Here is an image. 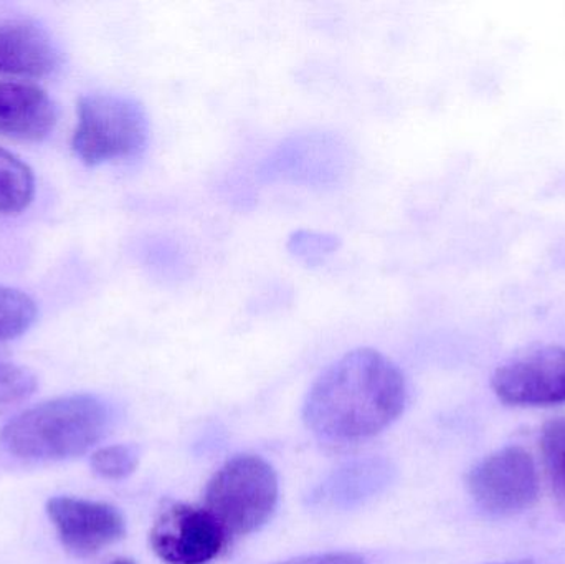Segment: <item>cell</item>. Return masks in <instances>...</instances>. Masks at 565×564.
Returning <instances> with one entry per match:
<instances>
[{"mask_svg":"<svg viewBox=\"0 0 565 564\" xmlns=\"http://www.w3.org/2000/svg\"><path fill=\"white\" fill-rule=\"evenodd\" d=\"M55 103L40 86L0 82V136L20 141H42L55 129Z\"/></svg>","mask_w":565,"mask_h":564,"instance_id":"8fae6325","label":"cell"},{"mask_svg":"<svg viewBox=\"0 0 565 564\" xmlns=\"http://www.w3.org/2000/svg\"><path fill=\"white\" fill-rule=\"evenodd\" d=\"M468 492L490 515L526 512L540 499L536 462L523 447L511 446L491 454L467 477Z\"/></svg>","mask_w":565,"mask_h":564,"instance_id":"5b68a950","label":"cell"},{"mask_svg":"<svg viewBox=\"0 0 565 564\" xmlns=\"http://www.w3.org/2000/svg\"><path fill=\"white\" fill-rule=\"evenodd\" d=\"M541 450L554 493L565 506V417L544 427Z\"/></svg>","mask_w":565,"mask_h":564,"instance_id":"5bb4252c","label":"cell"},{"mask_svg":"<svg viewBox=\"0 0 565 564\" xmlns=\"http://www.w3.org/2000/svg\"><path fill=\"white\" fill-rule=\"evenodd\" d=\"M231 536L204 507L172 503L159 513L149 533L152 552L168 564H207Z\"/></svg>","mask_w":565,"mask_h":564,"instance_id":"8992f818","label":"cell"},{"mask_svg":"<svg viewBox=\"0 0 565 564\" xmlns=\"http://www.w3.org/2000/svg\"><path fill=\"white\" fill-rule=\"evenodd\" d=\"M148 141V116L136 99L115 93H92L79 99L72 148L86 166L139 158Z\"/></svg>","mask_w":565,"mask_h":564,"instance_id":"277c9868","label":"cell"},{"mask_svg":"<svg viewBox=\"0 0 565 564\" xmlns=\"http://www.w3.org/2000/svg\"><path fill=\"white\" fill-rule=\"evenodd\" d=\"M36 390L32 371L10 361L0 360V406L29 400Z\"/></svg>","mask_w":565,"mask_h":564,"instance_id":"2e32d148","label":"cell"},{"mask_svg":"<svg viewBox=\"0 0 565 564\" xmlns=\"http://www.w3.org/2000/svg\"><path fill=\"white\" fill-rule=\"evenodd\" d=\"M394 467L381 457L352 460L326 477L309 496V506L318 509L351 510L387 489Z\"/></svg>","mask_w":565,"mask_h":564,"instance_id":"30bf717a","label":"cell"},{"mask_svg":"<svg viewBox=\"0 0 565 564\" xmlns=\"http://www.w3.org/2000/svg\"><path fill=\"white\" fill-rule=\"evenodd\" d=\"M46 515L66 552L82 558L115 545L126 533L125 517L105 502L53 497L46 502Z\"/></svg>","mask_w":565,"mask_h":564,"instance_id":"ba28073f","label":"cell"},{"mask_svg":"<svg viewBox=\"0 0 565 564\" xmlns=\"http://www.w3.org/2000/svg\"><path fill=\"white\" fill-rule=\"evenodd\" d=\"M280 496L274 467L258 456L242 454L225 462L205 489L204 509L228 536L258 532L274 517Z\"/></svg>","mask_w":565,"mask_h":564,"instance_id":"3957f363","label":"cell"},{"mask_svg":"<svg viewBox=\"0 0 565 564\" xmlns=\"http://www.w3.org/2000/svg\"><path fill=\"white\" fill-rule=\"evenodd\" d=\"M92 469L106 480H122L136 472L139 466V453L136 447L116 444L99 447L92 454Z\"/></svg>","mask_w":565,"mask_h":564,"instance_id":"9a60e30c","label":"cell"},{"mask_svg":"<svg viewBox=\"0 0 565 564\" xmlns=\"http://www.w3.org/2000/svg\"><path fill=\"white\" fill-rule=\"evenodd\" d=\"M60 65L58 46L43 26L25 19H0V75L43 78Z\"/></svg>","mask_w":565,"mask_h":564,"instance_id":"9c48e42d","label":"cell"},{"mask_svg":"<svg viewBox=\"0 0 565 564\" xmlns=\"http://www.w3.org/2000/svg\"><path fill=\"white\" fill-rule=\"evenodd\" d=\"M109 564H136V563L131 562V560H128V558H118V560H115V562H111Z\"/></svg>","mask_w":565,"mask_h":564,"instance_id":"d6986e66","label":"cell"},{"mask_svg":"<svg viewBox=\"0 0 565 564\" xmlns=\"http://www.w3.org/2000/svg\"><path fill=\"white\" fill-rule=\"evenodd\" d=\"M401 368L372 348H358L329 364L312 383L302 419L318 439L335 446L384 433L407 406Z\"/></svg>","mask_w":565,"mask_h":564,"instance_id":"6da1fadb","label":"cell"},{"mask_svg":"<svg viewBox=\"0 0 565 564\" xmlns=\"http://www.w3.org/2000/svg\"><path fill=\"white\" fill-rule=\"evenodd\" d=\"M338 245L339 241L334 235L299 231L289 238L288 248L292 255L302 258V260L316 262L321 260L324 255L332 254Z\"/></svg>","mask_w":565,"mask_h":564,"instance_id":"e0dca14e","label":"cell"},{"mask_svg":"<svg viewBox=\"0 0 565 564\" xmlns=\"http://www.w3.org/2000/svg\"><path fill=\"white\" fill-rule=\"evenodd\" d=\"M36 320V305L15 288L0 287V343L25 333Z\"/></svg>","mask_w":565,"mask_h":564,"instance_id":"4fadbf2b","label":"cell"},{"mask_svg":"<svg viewBox=\"0 0 565 564\" xmlns=\"http://www.w3.org/2000/svg\"><path fill=\"white\" fill-rule=\"evenodd\" d=\"M275 564H367V562H365L364 556L358 555V553L331 552L298 556V558Z\"/></svg>","mask_w":565,"mask_h":564,"instance_id":"ac0fdd59","label":"cell"},{"mask_svg":"<svg viewBox=\"0 0 565 564\" xmlns=\"http://www.w3.org/2000/svg\"><path fill=\"white\" fill-rule=\"evenodd\" d=\"M498 564H536L531 562V560H521V562H508V563H498Z\"/></svg>","mask_w":565,"mask_h":564,"instance_id":"ffe728a7","label":"cell"},{"mask_svg":"<svg viewBox=\"0 0 565 564\" xmlns=\"http://www.w3.org/2000/svg\"><path fill=\"white\" fill-rule=\"evenodd\" d=\"M491 387L508 406L565 404V348L544 347L508 361L494 371Z\"/></svg>","mask_w":565,"mask_h":564,"instance_id":"52a82bcc","label":"cell"},{"mask_svg":"<svg viewBox=\"0 0 565 564\" xmlns=\"http://www.w3.org/2000/svg\"><path fill=\"white\" fill-rule=\"evenodd\" d=\"M108 404L92 394L56 397L17 414L0 429V446L26 462H58L88 454L108 433Z\"/></svg>","mask_w":565,"mask_h":564,"instance_id":"7a4b0ae2","label":"cell"},{"mask_svg":"<svg viewBox=\"0 0 565 564\" xmlns=\"http://www.w3.org/2000/svg\"><path fill=\"white\" fill-rule=\"evenodd\" d=\"M35 194L32 169L13 152L0 148V215H17Z\"/></svg>","mask_w":565,"mask_h":564,"instance_id":"7c38bea8","label":"cell"}]
</instances>
